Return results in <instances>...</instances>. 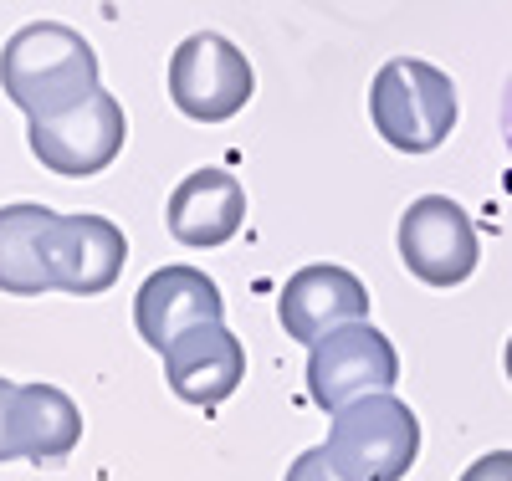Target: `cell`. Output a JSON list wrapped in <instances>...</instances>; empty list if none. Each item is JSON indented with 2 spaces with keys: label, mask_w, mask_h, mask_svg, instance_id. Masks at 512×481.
<instances>
[{
  "label": "cell",
  "mask_w": 512,
  "mask_h": 481,
  "mask_svg": "<svg viewBox=\"0 0 512 481\" xmlns=\"http://www.w3.org/2000/svg\"><path fill=\"white\" fill-rule=\"evenodd\" d=\"M98 52L62 21H31L0 47V93L26 118L62 113L98 93Z\"/></svg>",
  "instance_id": "cell-1"
},
{
  "label": "cell",
  "mask_w": 512,
  "mask_h": 481,
  "mask_svg": "<svg viewBox=\"0 0 512 481\" xmlns=\"http://www.w3.org/2000/svg\"><path fill=\"white\" fill-rule=\"evenodd\" d=\"M374 134L400 154H431L456 128V82L420 57H390L369 82Z\"/></svg>",
  "instance_id": "cell-2"
},
{
  "label": "cell",
  "mask_w": 512,
  "mask_h": 481,
  "mask_svg": "<svg viewBox=\"0 0 512 481\" xmlns=\"http://www.w3.org/2000/svg\"><path fill=\"white\" fill-rule=\"evenodd\" d=\"M323 446L349 481H400L420 456V420L395 389H379L333 410Z\"/></svg>",
  "instance_id": "cell-3"
},
{
  "label": "cell",
  "mask_w": 512,
  "mask_h": 481,
  "mask_svg": "<svg viewBox=\"0 0 512 481\" xmlns=\"http://www.w3.org/2000/svg\"><path fill=\"white\" fill-rule=\"evenodd\" d=\"M256 93L246 52L221 31H195L169 52V103L195 123H226Z\"/></svg>",
  "instance_id": "cell-4"
},
{
  "label": "cell",
  "mask_w": 512,
  "mask_h": 481,
  "mask_svg": "<svg viewBox=\"0 0 512 481\" xmlns=\"http://www.w3.org/2000/svg\"><path fill=\"white\" fill-rule=\"evenodd\" d=\"M123 139H128L123 103L113 93H103V87L93 98L62 108V113L31 118V128H26L31 154L47 164L52 174H62V180H88V174H103L123 154Z\"/></svg>",
  "instance_id": "cell-5"
},
{
  "label": "cell",
  "mask_w": 512,
  "mask_h": 481,
  "mask_svg": "<svg viewBox=\"0 0 512 481\" xmlns=\"http://www.w3.org/2000/svg\"><path fill=\"white\" fill-rule=\"evenodd\" d=\"M395 379H400V354L369 318L323 333L308 354V395L328 415L344 410L349 400L395 389Z\"/></svg>",
  "instance_id": "cell-6"
},
{
  "label": "cell",
  "mask_w": 512,
  "mask_h": 481,
  "mask_svg": "<svg viewBox=\"0 0 512 481\" xmlns=\"http://www.w3.org/2000/svg\"><path fill=\"white\" fill-rule=\"evenodd\" d=\"M400 261L425 287H461L477 272V226L451 195H420L400 215Z\"/></svg>",
  "instance_id": "cell-7"
},
{
  "label": "cell",
  "mask_w": 512,
  "mask_h": 481,
  "mask_svg": "<svg viewBox=\"0 0 512 481\" xmlns=\"http://www.w3.org/2000/svg\"><path fill=\"white\" fill-rule=\"evenodd\" d=\"M128 241L108 215H52L47 226V272L52 292L98 297L123 277Z\"/></svg>",
  "instance_id": "cell-8"
},
{
  "label": "cell",
  "mask_w": 512,
  "mask_h": 481,
  "mask_svg": "<svg viewBox=\"0 0 512 481\" xmlns=\"http://www.w3.org/2000/svg\"><path fill=\"white\" fill-rule=\"evenodd\" d=\"M164 379L185 405H221L246 379V348L221 318L195 323L164 348Z\"/></svg>",
  "instance_id": "cell-9"
},
{
  "label": "cell",
  "mask_w": 512,
  "mask_h": 481,
  "mask_svg": "<svg viewBox=\"0 0 512 481\" xmlns=\"http://www.w3.org/2000/svg\"><path fill=\"white\" fill-rule=\"evenodd\" d=\"M277 318H282L287 338L313 348L323 333L369 318V287L349 267H328V261H318V267H303V272L287 277V287L277 297Z\"/></svg>",
  "instance_id": "cell-10"
},
{
  "label": "cell",
  "mask_w": 512,
  "mask_h": 481,
  "mask_svg": "<svg viewBox=\"0 0 512 481\" xmlns=\"http://www.w3.org/2000/svg\"><path fill=\"white\" fill-rule=\"evenodd\" d=\"M216 318H226V297L200 267H159L134 297V328L154 354H164L185 328Z\"/></svg>",
  "instance_id": "cell-11"
},
{
  "label": "cell",
  "mask_w": 512,
  "mask_h": 481,
  "mask_svg": "<svg viewBox=\"0 0 512 481\" xmlns=\"http://www.w3.org/2000/svg\"><path fill=\"white\" fill-rule=\"evenodd\" d=\"M164 226L180 246L190 251H210V246H226L241 226H246V190L236 174L226 169H195L175 185L164 205Z\"/></svg>",
  "instance_id": "cell-12"
},
{
  "label": "cell",
  "mask_w": 512,
  "mask_h": 481,
  "mask_svg": "<svg viewBox=\"0 0 512 481\" xmlns=\"http://www.w3.org/2000/svg\"><path fill=\"white\" fill-rule=\"evenodd\" d=\"M47 205H0V292L11 297H41L52 292L47 272Z\"/></svg>",
  "instance_id": "cell-13"
},
{
  "label": "cell",
  "mask_w": 512,
  "mask_h": 481,
  "mask_svg": "<svg viewBox=\"0 0 512 481\" xmlns=\"http://www.w3.org/2000/svg\"><path fill=\"white\" fill-rule=\"evenodd\" d=\"M16 441L21 461H62L82 441V410L57 384H21L16 389Z\"/></svg>",
  "instance_id": "cell-14"
},
{
  "label": "cell",
  "mask_w": 512,
  "mask_h": 481,
  "mask_svg": "<svg viewBox=\"0 0 512 481\" xmlns=\"http://www.w3.org/2000/svg\"><path fill=\"white\" fill-rule=\"evenodd\" d=\"M16 379H0V461H21V441H16Z\"/></svg>",
  "instance_id": "cell-15"
},
{
  "label": "cell",
  "mask_w": 512,
  "mask_h": 481,
  "mask_svg": "<svg viewBox=\"0 0 512 481\" xmlns=\"http://www.w3.org/2000/svg\"><path fill=\"white\" fill-rule=\"evenodd\" d=\"M287 481H349V476L333 466L328 446H313V451H303V456L287 466Z\"/></svg>",
  "instance_id": "cell-16"
},
{
  "label": "cell",
  "mask_w": 512,
  "mask_h": 481,
  "mask_svg": "<svg viewBox=\"0 0 512 481\" xmlns=\"http://www.w3.org/2000/svg\"><path fill=\"white\" fill-rule=\"evenodd\" d=\"M461 481H512V451H487L461 471Z\"/></svg>",
  "instance_id": "cell-17"
},
{
  "label": "cell",
  "mask_w": 512,
  "mask_h": 481,
  "mask_svg": "<svg viewBox=\"0 0 512 481\" xmlns=\"http://www.w3.org/2000/svg\"><path fill=\"white\" fill-rule=\"evenodd\" d=\"M502 134L512 144V77H507V98H502Z\"/></svg>",
  "instance_id": "cell-18"
},
{
  "label": "cell",
  "mask_w": 512,
  "mask_h": 481,
  "mask_svg": "<svg viewBox=\"0 0 512 481\" xmlns=\"http://www.w3.org/2000/svg\"><path fill=\"white\" fill-rule=\"evenodd\" d=\"M502 369H507V379H512V338H507V354H502Z\"/></svg>",
  "instance_id": "cell-19"
}]
</instances>
